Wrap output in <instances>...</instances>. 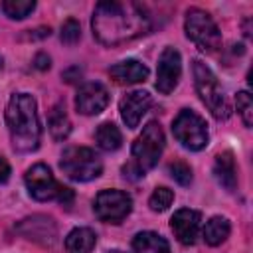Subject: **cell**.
Instances as JSON below:
<instances>
[{
  "label": "cell",
  "instance_id": "25",
  "mask_svg": "<svg viewBox=\"0 0 253 253\" xmlns=\"http://www.w3.org/2000/svg\"><path fill=\"white\" fill-rule=\"evenodd\" d=\"M168 172H170V176H172L180 186H188V184L192 182V168H190L186 162H182V160L172 162V164L168 166Z\"/></svg>",
  "mask_w": 253,
  "mask_h": 253
},
{
  "label": "cell",
  "instance_id": "23",
  "mask_svg": "<svg viewBox=\"0 0 253 253\" xmlns=\"http://www.w3.org/2000/svg\"><path fill=\"white\" fill-rule=\"evenodd\" d=\"M172 202H174V192L170 188H166V186L156 188L148 198V206H150L152 211H164V210L170 208Z\"/></svg>",
  "mask_w": 253,
  "mask_h": 253
},
{
  "label": "cell",
  "instance_id": "8",
  "mask_svg": "<svg viewBox=\"0 0 253 253\" xmlns=\"http://www.w3.org/2000/svg\"><path fill=\"white\" fill-rule=\"evenodd\" d=\"M172 132L176 140L188 150H202L208 146V140H210L206 121L190 109H182L176 115L172 123Z\"/></svg>",
  "mask_w": 253,
  "mask_h": 253
},
{
  "label": "cell",
  "instance_id": "22",
  "mask_svg": "<svg viewBox=\"0 0 253 253\" xmlns=\"http://www.w3.org/2000/svg\"><path fill=\"white\" fill-rule=\"evenodd\" d=\"M34 8H36L34 0H4L2 2L4 14L12 20H24L26 16H30V12H34Z\"/></svg>",
  "mask_w": 253,
  "mask_h": 253
},
{
  "label": "cell",
  "instance_id": "26",
  "mask_svg": "<svg viewBox=\"0 0 253 253\" xmlns=\"http://www.w3.org/2000/svg\"><path fill=\"white\" fill-rule=\"evenodd\" d=\"M79 38H81L79 22H77V20H73V18L65 20V22H63V26H61V42H63V43H67V45H73V43H77V42H79Z\"/></svg>",
  "mask_w": 253,
  "mask_h": 253
},
{
  "label": "cell",
  "instance_id": "5",
  "mask_svg": "<svg viewBox=\"0 0 253 253\" xmlns=\"http://www.w3.org/2000/svg\"><path fill=\"white\" fill-rule=\"evenodd\" d=\"M26 188L30 192V196L38 202H49V200H55L59 202L61 206L69 208L71 202H73V192L67 188V186H61L51 170L45 166V164H34L32 168H28L26 176Z\"/></svg>",
  "mask_w": 253,
  "mask_h": 253
},
{
  "label": "cell",
  "instance_id": "17",
  "mask_svg": "<svg viewBox=\"0 0 253 253\" xmlns=\"http://www.w3.org/2000/svg\"><path fill=\"white\" fill-rule=\"evenodd\" d=\"M97 243V235L91 227H75L65 237L67 253H91Z\"/></svg>",
  "mask_w": 253,
  "mask_h": 253
},
{
  "label": "cell",
  "instance_id": "11",
  "mask_svg": "<svg viewBox=\"0 0 253 253\" xmlns=\"http://www.w3.org/2000/svg\"><path fill=\"white\" fill-rule=\"evenodd\" d=\"M150 107H152V97H150V93L140 91V89L126 93V95L121 99V103H119L121 117H123V121H125V125H126L128 128H136L138 123H140V119L146 115V111H148Z\"/></svg>",
  "mask_w": 253,
  "mask_h": 253
},
{
  "label": "cell",
  "instance_id": "24",
  "mask_svg": "<svg viewBox=\"0 0 253 253\" xmlns=\"http://www.w3.org/2000/svg\"><path fill=\"white\" fill-rule=\"evenodd\" d=\"M235 105H237V111H239L245 126H251L253 125V101H251L249 91H239L235 97Z\"/></svg>",
  "mask_w": 253,
  "mask_h": 253
},
{
  "label": "cell",
  "instance_id": "19",
  "mask_svg": "<svg viewBox=\"0 0 253 253\" xmlns=\"http://www.w3.org/2000/svg\"><path fill=\"white\" fill-rule=\"evenodd\" d=\"M47 126H49V132L53 136V140H65L71 132V121L65 113V107L63 105H55L51 111H49V121H47Z\"/></svg>",
  "mask_w": 253,
  "mask_h": 253
},
{
  "label": "cell",
  "instance_id": "28",
  "mask_svg": "<svg viewBox=\"0 0 253 253\" xmlns=\"http://www.w3.org/2000/svg\"><path fill=\"white\" fill-rule=\"evenodd\" d=\"M34 65H36L38 69H42V71H43V69H49V57L40 51V53L36 55V59H34Z\"/></svg>",
  "mask_w": 253,
  "mask_h": 253
},
{
  "label": "cell",
  "instance_id": "6",
  "mask_svg": "<svg viewBox=\"0 0 253 253\" xmlns=\"http://www.w3.org/2000/svg\"><path fill=\"white\" fill-rule=\"evenodd\" d=\"M59 168L69 180L75 182H89L93 178H99L103 172V162L97 156L95 150L87 146H69L63 150Z\"/></svg>",
  "mask_w": 253,
  "mask_h": 253
},
{
  "label": "cell",
  "instance_id": "13",
  "mask_svg": "<svg viewBox=\"0 0 253 253\" xmlns=\"http://www.w3.org/2000/svg\"><path fill=\"white\" fill-rule=\"evenodd\" d=\"M16 229L24 237H28L32 241H38L42 245H53L55 235H57L55 223L47 215H32V217H26V219H22L18 223Z\"/></svg>",
  "mask_w": 253,
  "mask_h": 253
},
{
  "label": "cell",
  "instance_id": "16",
  "mask_svg": "<svg viewBox=\"0 0 253 253\" xmlns=\"http://www.w3.org/2000/svg\"><path fill=\"white\" fill-rule=\"evenodd\" d=\"M213 176H215L217 184L223 190H227V192L235 190V186H237V168H235V158H233L231 150H223L215 156Z\"/></svg>",
  "mask_w": 253,
  "mask_h": 253
},
{
  "label": "cell",
  "instance_id": "27",
  "mask_svg": "<svg viewBox=\"0 0 253 253\" xmlns=\"http://www.w3.org/2000/svg\"><path fill=\"white\" fill-rule=\"evenodd\" d=\"M8 178H10V164L4 156H0V184L8 182Z\"/></svg>",
  "mask_w": 253,
  "mask_h": 253
},
{
  "label": "cell",
  "instance_id": "9",
  "mask_svg": "<svg viewBox=\"0 0 253 253\" xmlns=\"http://www.w3.org/2000/svg\"><path fill=\"white\" fill-rule=\"evenodd\" d=\"M97 217L105 223H121L132 210V198L123 190H101L93 206Z\"/></svg>",
  "mask_w": 253,
  "mask_h": 253
},
{
  "label": "cell",
  "instance_id": "29",
  "mask_svg": "<svg viewBox=\"0 0 253 253\" xmlns=\"http://www.w3.org/2000/svg\"><path fill=\"white\" fill-rule=\"evenodd\" d=\"M2 67H4V59L0 57V71H2Z\"/></svg>",
  "mask_w": 253,
  "mask_h": 253
},
{
  "label": "cell",
  "instance_id": "4",
  "mask_svg": "<svg viewBox=\"0 0 253 253\" xmlns=\"http://www.w3.org/2000/svg\"><path fill=\"white\" fill-rule=\"evenodd\" d=\"M192 75H194V85H196V91H198L202 103L210 109V113L217 121H225L231 115V107H229L227 97H225L217 77L213 75V71L202 59H194Z\"/></svg>",
  "mask_w": 253,
  "mask_h": 253
},
{
  "label": "cell",
  "instance_id": "18",
  "mask_svg": "<svg viewBox=\"0 0 253 253\" xmlns=\"http://www.w3.org/2000/svg\"><path fill=\"white\" fill-rule=\"evenodd\" d=\"M134 253H170L168 241L156 231H140L132 239Z\"/></svg>",
  "mask_w": 253,
  "mask_h": 253
},
{
  "label": "cell",
  "instance_id": "2",
  "mask_svg": "<svg viewBox=\"0 0 253 253\" xmlns=\"http://www.w3.org/2000/svg\"><path fill=\"white\" fill-rule=\"evenodd\" d=\"M6 125L14 150L34 152L40 146L42 125L36 99L28 93H14L6 107Z\"/></svg>",
  "mask_w": 253,
  "mask_h": 253
},
{
  "label": "cell",
  "instance_id": "12",
  "mask_svg": "<svg viewBox=\"0 0 253 253\" xmlns=\"http://www.w3.org/2000/svg\"><path fill=\"white\" fill-rule=\"evenodd\" d=\"M107 105H109V93L101 83L91 81L79 87L75 97V107L81 115H99Z\"/></svg>",
  "mask_w": 253,
  "mask_h": 253
},
{
  "label": "cell",
  "instance_id": "20",
  "mask_svg": "<svg viewBox=\"0 0 253 253\" xmlns=\"http://www.w3.org/2000/svg\"><path fill=\"white\" fill-rule=\"evenodd\" d=\"M95 140H97L99 148L113 152L123 144V134L115 123H101L95 130Z\"/></svg>",
  "mask_w": 253,
  "mask_h": 253
},
{
  "label": "cell",
  "instance_id": "7",
  "mask_svg": "<svg viewBox=\"0 0 253 253\" xmlns=\"http://www.w3.org/2000/svg\"><path fill=\"white\" fill-rule=\"evenodd\" d=\"M184 30H186V36L196 43V47H200L206 53L217 51L221 47V32L217 24L211 20L208 12L200 8H190L186 12Z\"/></svg>",
  "mask_w": 253,
  "mask_h": 253
},
{
  "label": "cell",
  "instance_id": "10",
  "mask_svg": "<svg viewBox=\"0 0 253 253\" xmlns=\"http://www.w3.org/2000/svg\"><path fill=\"white\" fill-rule=\"evenodd\" d=\"M182 75V57L180 51L172 45L164 47L158 59V69H156V89L162 95H168L176 89L178 81Z\"/></svg>",
  "mask_w": 253,
  "mask_h": 253
},
{
  "label": "cell",
  "instance_id": "21",
  "mask_svg": "<svg viewBox=\"0 0 253 253\" xmlns=\"http://www.w3.org/2000/svg\"><path fill=\"white\" fill-rule=\"evenodd\" d=\"M229 231H231L229 221L225 217H221V215H215V217H211V219L206 221L204 239H206L208 245H213L215 247V245H219V243H223L227 239Z\"/></svg>",
  "mask_w": 253,
  "mask_h": 253
},
{
  "label": "cell",
  "instance_id": "3",
  "mask_svg": "<svg viewBox=\"0 0 253 253\" xmlns=\"http://www.w3.org/2000/svg\"><path fill=\"white\" fill-rule=\"evenodd\" d=\"M164 150V130L160 126V123L150 121L140 136L134 140L132 144V160L123 166V176L128 180H136L140 176H144V172H148L150 168L156 166L160 154Z\"/></svg>",
  "mask_w": 253,
  "mask_h": 253
},
{
  "label": "cell",
  "instance_id": "1",
  "mask_svg": "<svg viewBox=\"0 0 253 253\" xmlns=\"http://www.w3.org/2000/svg\"><path fill=\"white\" fill-rule=\"evenodd\" d=\"M91 26L93 36L103 45L113 47L148 34L150 16L136 2L105 0L95 6Z\"/></svg>",
  "mask_w": 253,
  "mask_h": 253
},
{
  "label": "cell",
  "instance_id": "30",
  "mask_svg": "<svg viewBox=\"0 0 253 253\" xmlns=\"http://www.w3.org/2000/svg\"><path fill=\"white\" fill-rule=\"evenodd\" d=\"M109 253H125V251H119V249H115V251H109Z\"/></svg>",
  "mask_w": 253,
  "mask_h": 253
},
{
  "label": "cell",
  "instance_id": "14",
  "mask_svg": "<svg viewBox=\"0 0 253 253\" xmlns=\"http://www.w3.org/2000/svg\"><path fill=\"white\" fill-rule=\"evenodd\" d=\"M200 221H202L200 211L190 210V208H182L172 215L170 227H172V231L180 243L192 245V243H196V237L200 233Z\"/></svg>",
  "mask_w": 253,
  "mask_h": 253
},
{
  "label": "cell",
  "instance_id": "15",
  "mask_svg": "<svg viewBox=\"0 0 253 253\" xmlns=\"http://www.w3.org/2000/svg\"><path fill=\"white\" fill-rule=\"evenodd\" d=\"M111 79H115V83L119 85H132V83H140L146 81L148 77V67L144 63H140L138 59H125L115 63L109 69Z\"/></svg>",
  "mask_w": 253,
  "mask_h": 253
}]
</instances>
